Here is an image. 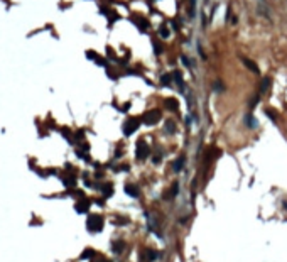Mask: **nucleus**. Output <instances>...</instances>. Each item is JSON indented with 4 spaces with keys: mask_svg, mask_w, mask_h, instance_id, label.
<instances>
[{
    "mask_svg": "<svg viewBox=\"0 0 287 262\" xmlns=\"http://www.w3.org/2000/svg\"><path fill=\"white\" fill-rule=\"evenodd\" d=\"M125 249V242L123 240H115L113 242V252L115 254H122Z\"/></svg>",
    "mask_w": 287,
    "mask_h": 262,
    "instance_id": "ddd939ff",
    "label": "nucleus"
},
{
    "mask_svg": "<svg viewBox=\"0 0 287 262\" xmlns=\"http://www.w3.org/2000/svg\"><path fill=\"white\" fill-rule=\"evenodd\" d=\"M270 85H272V80L270 78H264L260 81V86H258V93H267L269 91V88H270Z\"/></svg>",
    "mask_w": 287,
    "mask_h": 262,
    "instance_id": "1a4fd4ad",
    "label": "nucleus"
},
{
    "mask_svg": "<svg viewBox=\"0 0 287 262\" xmlns=\"http://www.w3.org/2000/svg\"><path fill=\"white\" fill-rule=\"evenodd\" d=\"M179 193V185H177V183H174V185H172V188H171V191H169V194H167V200H171V198H174L176 196V194Z\"/></svg>",
    "mask_w": 287,
    "mask_h": 262,
    "instance_id": "a211bd4d",
    "label": "nucleus"
},
{
    "mask_svg": "<svg viewBox=\"0 0 287 262\" xmlns=\"http://www.w3.org/2000/svg\"><path fill=\"white\" fill-rule=\"evenodd\" d=\"M164 105H166V108L167 110H171V112H177V110H179V103H177V100H174V98H167Z\"/></svg>",
    "mask_w": 287,
    "mask_h": 262,
    "instance_id": "9d476101",
    "label": "nucleus"
},
{
    "mask_svg": "<svg viewBox=\"0 0 287 262\" xmlns=\"http://www.w3.org/2000/svg\"><path fill=\"white\" fill-rule=\"evenodd\" d=\"M125 193L129 194V196H132V198H137L139 194V188L135 185H125Z\"/></svg>",
    "mask_w": 287,
    "mask_h": 262,
    "instance_id": "9b49d317",
    "label": "nucleus"
},
{
    "mask_svg": "<svg viewBox=\"0 0 287 262\" xmlns=\"http://www.w3.org/2000/svg\"><path fill=\"white\" fill-rule=\"evenodd\" d=\"M161 83H162V85H171V74H162Z\"/></svg>",
    "mask_w": 287,
    "mask_h": 262,
    "instance_id": "412c9836",
    "label": "nucleus"
},
{
    "mask_svg": "<svg viewBox=\"0 0 287 262\" xmlns=\"http://www.w3.org/2000/svg\"><path fill=\"white\" fill-rule=\"evenodd\" d=\"M101 191H103V196L105 198H110L111 194H113V186H111L110 183H107V185L101 186Z\"/></svg>",
    "mask_w": 287,
    "mask_h": 262,
    "instance_id": "4468645a",
    "label": "nucleus"
},
{
    "mask_svg": "<svg viewBox=\"0 0 287 262\" xmlns=\"http://www.w3.org/2000/svg\"><path fill=\"white\" fill-rule=\"evenodd\" d=\"M265 113L269 115V118H272V120H275V118H277V113H275V110H270V108H267Z\"/></svg>",
    "mask_w": 287,
    "mask_h": 262,
    "instance_id": "4be33fe9",
    "label": "nucleus"
},
{
    "mask_svg": "<svg viewBox=\"0 0 287 262\" xmlns=\"http://www.w3.org/2000/svg\"><path fill=\"white\" fill-rule=\"evenodd\" d=\"M135 26H139L140 27V30H147V27H149V22L145 21V19H142V17H135Z\"/></svg>",
    "mask_w": 287,
    "mask_h": 262,
    "instance_id": "2eb2a0df",
    "label": "nucleus"
},
{
    "mask_svg": "<svg viewBox=\"0 0 287 262\" xmlns=\"http://www.w3.org/2000/svg\"><path fill=\"white\" fill-rule=\"evenodd\" d=\"M257 100H258V96H255V98H252V100H250V103H248V107H250V108H253V107H255V105H257Z\"/></svg>",
    "mask_w": 287,
    "mask_h": 262,
    "instance_id": "393cba45",
    "label": "nucleus"
},
{
    "mask_svg": "<svg viewBox=\"0 0 287 262\" xmlns=\"http://www.w3.org/2000/svg\"><path fill=\"white\" fill-rule=\"evenodd\" d=\"M93 262H110V260H107V259H100V260H93Z\"/></svg>",
    "mask_w": 287,
    "mask_h": 262,
    "instance_id": "a878e982",
    "label": "nucleus"
},
{
    "mask_svg": "<svg viewBox=\"0 0 287 262\" xmlns=\"http://www.w3.org/2000/svg\"><path fill=\"white\" fill-rule=\"evenodd\" d=\"M86 228L91 233H98L103 230V218L100 215H90L86 220Z\"/></svg>",
    "mask_w": 287,
    "mask_h": 262,
    "instance_id": "f257e3e1",
    "label": "nucleus"
},
{
    "mask_svg": "<svg viewBox=\"0 0 287 262\" xmlns=\"http://www.w3.org/2000/svg\"><path fill=\"white\" fill-rule=\"evenodd\" d=\"M74 208H76L78 213H86V211L90 210V200H86L85 198V200H81V201H78Z\"/></svg>",
    "mask_w": 287,
    "mask_h": 262,
    "instance_id": "0eeeda50",
    "label": "nucleus"
},
{
    "mask_svg": "<svg viewBox=\"0 0 287 262\" xmlns=\"http://www.w3.org/2000/svg\"><path fill=\"white\" fill-rule=\"evenodd\" d=\"M184 156H181L179 159H176L174 161V164H172V169H174V171L176 172H179V171H182V168H184Z\"/></svg>",
    "mask_w": 287,
    "mask_h": 262,
    "instance_id": "f8f14e48",
    "label": "nucleus"
},
{
    "mask_svg": "<svg viewBox=\"0 0 287 262\" xmlns=\"http://www.w3.org/2000/svg\"><path fill=\"white\" fill-rule=\"evenodd\" d=\"M242 63H243V66L245 68H248L252 73H255V74H258L260 73V69H258V66L253 63L252 59H248V58H242Z\"/></svg>",
    "mask_w": 287,
    "mask_h": 262,
    "instance_id": "423d86ee",
    "label": "nucleus"
},
{
    "mask_svg": "<svg viewBox=\"0 0 287 262\" xmlns=\"http://www.w3.org/2000/svg\"><path fill=\"white\" fill-rule=\"evenodd\" d=\"M150 149L149 146H147V142L144 140V139H140V140L137 142V147H135V156H137V159H145L147 156H149Z\"/></svg>",
    "mask_w": 287,
    "mask_h": 262,
    "instance_id": "7ed1b4c3",
    "label": "nucleus"
},
{
    "mask_svg": "<svg viewBox=\"0 0 287 262\" xmlns=\"http://www.w3.org/2000/svg\"><path fill=\"white\" fill-rule=\"evenodd\" d=\"M95 255V250L93 249H86L85 252L81 254V259H90V257H93Z\"/></svg>",
    "mask_w": 287,
    "mask_h": 262,
    "instance_id": "6ab92c4d",
    "label": "nucleus"
},
{
    "mask_svg": "<svg viewBox=\"0 0 287 262\" xmlns=\"http://www.w3.org/2000/svg\"><path fill=\"white\" fill-rule=\"evenodd\" d=\"M245 125H247V127H248V129H257V125H258V122L255 120V117L252 115V113H247V115H245Z\"/></svg>",
    "mask_w": 287,
    "mask_h": 262,
    "instance_id": "6e6552de",
    "label": "nucleus"
},
{
    "mask_svg": "<svg viewBox=\"0 0 287 262\" xmlns=\"http://www.w3.org/2000/svg\"><path fill=\"white\" fill-rule=\"evenodd\" d=\"M172 80L176 83H179V86H181V90H182V86H184V80H182V73L181 71H174L172 73Z\"/></svg>",
    "mask_w": 287,
    "mask_h": 262,
    "instance_id": "dca6fc26",
    "label": "nucleus"
},
{
    "mask_svg": "<svg viewBox=\"0 0 287 262\" xmlns=\"http://www.w3.org/2000/svg\"><path fill=\"white\" fill-rule=\"evenodd\" d=\"M139 125H140V120H139V118H135V117L127 118L125 124H123V134L125 135H132V134L139 129Z\"/></svg>",
    "mask_w": 287,
    "mask_h": 262,
    "instance_id": "f03ea898",
    "label": "nucleus"
},
{
    "mask_svg": "<svg viewBox=\"0 0 287 262\" xmlns=\"http://www.w3.org/2000/svg\"><path fill=\"white\" fill-rule=\"evenodd\" d=\"M63 183H64L66 186H74V185H76V179H74L73 176H71V178H64V179H63Z\"/></svg>",
    "mask_w": 287,
    "mask_h": 262,
    "instance_id": "aec40b11",
    "label": "nucleus"
},
{
    "mask_svg": "<svg viewBox=\"0 0 287 262\" xmlns=\"http://www.w3.org/2000/svg\"><path fill=\"white\" fill-rule=\"evenodd\" d=\"M159 36H161V37H164V39H166V37H169V30H167V29H164V27H162V29L159 30Z\"/></svg>",
    "mask_w": 287,
    "mask_h": 262,
    "instance_id": "5701e85b",
    "label": "nucleus"
},
{
    "mask_svg": "<svg viewBox=\"0 0 287 262\" xmlns=\"http://www.w3.org/2000/svg\"><path fill=\"white\" fill-rule=\"evenodd\" d=\"M154 43V47H155V54H161V51H162V47H161V44L157 43V41H152Z\"/></svg>",
    "mask_w": 287,
    "mask_h": 262,
    "instance_id": "b1692460",
    "label": "nucleus"
},
{
    "mask_svg": "<svg viewBox=\"0 0 287 262\" xmlns=\"http://www.w3.org/2000/svg\"><path fill=\"white\" fill-rule=\"evenodd\" d=\"M157 259V252L154 249H145L140 252V262H154Z\"/></svg>",
    "mask_w": 287,
    "mask_h": 262,
    "instance_id": "39448f33",
    "label": "nucleus"
},
{
    "mask_svg": "<svg viewBox=\"0 0 287 262\" xmlns=\"http://www.w3.org/2000/svg\"><path fill=\"white\" fill-rule=\"evenodd\" d=\"M161 120V112L159 110H152V112H147L144 115V124L145 125H155Z\"/></svg>",
    "mask_w": 287,
    "mask_h": 262,
    "instance_id": "20e7f679",
    "label": "nucleus"
},
{
    "mask_svg": "<svg viewBox=\"0 0 287 262\" xmlns=\"http://www.w3.org/2000/svg\"><path fill=\"white\" fill-rule=\"evenodd\" d=\"M164 127H166V132L167 134H176V124L172 120H166V124H164Z\"/></svg>",
    "mask_w": 287,
    "mask_h": 262,
    "instance_id": "f3484780",
    "label": "nucleus"
}]
</instances>
